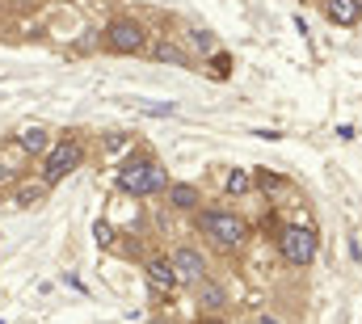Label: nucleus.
I'll return each mask as SVG.
<instances>
[{"mask_svg":"<svg viewBox=\"0 0 362 324\" xmlns=\"http://www.w3.org/2000/svg\"><path fill=\"white\" fill-rule=\"evenodd\" d=\"M194 228L215 244L219 253H240L249 241V224L232 211H219V207H198L194 211Z\"/></svg>","mask_w":362,"mask_h":324,"instance_id":"obj_1","label":"nucleus"},{"mask_svg":"<svg viewBox=\"0 0 362 324\" xmlns=\"http://www.w3.org/2000/svg\"><path fill=\"white\" fill-rule=\"evenodd\" d=\"M85 156H89V144H85V135L81 131H64L55 144H51V152L38 161V177L55 190L64 177H72L81 164H85Z\"/></svg>","mask_w":362,"mask_h":324,"instance_id":"obj_2","label":"nucleus"},{"mask_svg":"<svg viewBox=\"0 0 362 324\" xmlns=\"http://www.w3.org/2000/svg\"><path fill=\"white\" fill-rule=\"evenodd\" d=\"M148 25L139 21V17H131V13H118V17H110L105 21V30H101V47L110 51V55H144L148 51Z\"/></svg>","mask_w":362,"mask_h":324,"instance_id":"obj_3","label":"nucleus"},{"mask_svg":"<svg viewBox=\"0 0 362 324\" xmlns=\"http://www.w3.org/2000/svg\"><path fill=\"white\" fill-rule=\"evenodd\" d=\"M278 253H282L286 265L308 270L316 261V253H320V236L308 224H286V228H278Z\"/></svg>","mask_w":362,"mask_h":324,"instance_id":"obj_4","label":"nucleus"},{"mask_svg":"<svg viewBox=\"0 0 362 324\" xmlns=\"http://www.w3.org/2000/svg\"><path fill=\"white\" fill-rule=\"evenodd\" d=\"M152 168H156V156H152L148 148H131V152H127V161L118 164V177H114V185H118L122 194H131V198H148Z\"/></svg>","mask_w":362,"mask_h":324,"instance_id":"obj_5","label":"nucleus"},{"mask_svg":"<svg viewBox=\"0 0 362 324\" xmlns=\"http://www.w3.org/2000/svg\"><path fill=\"white\" fill-rule=\"evenodd\" d=\"M30 156L17 148V139L8 135V139H0V194H8L21 177H30Z\"/></svg>","mask_w":362,"mask_h":324,"instance_id":"obj_6","label":"nucleus"},{"mask_svg":"<svg viewBox=\"0 0 362 324\" xmlns=\"http://www.w3.org/2000/svg\"><path fill=\"white\" fill-rule=\"evenodd\" d=\"M144 278H148L152 295H173L181 287L177 265H173V257H165V253H152V257L144 261Z\"/></svg>","mask_w":362,"mask_h":324,"instance_id":"obj_7","label":"nucleus"},{"mask_svg":"<svg viewBox=\"0 0 362 324\" xmlns=\"http://www.w3.org/2000/svg\"><path fill=\"white\" fill-rule=\"evenodd\" d=\"M13 139H17V148H21L30 161H42L59 135H55L51 127H42V122H25V127H17V135H13Z\"/></svg>","mask_w":362,"mask_h":324,"instance_id":"obj_8","label":"nucleus"},{"mask_svg":"<svg viewBox=\"0 0 362 324\" xmlns=\"http://www.w3.org/2000/svg\"><path fill=\"white\" fill-rule=\"evenodd\" d=\"M173 265H177L181 287H198V282L206 278V257H202L194 244H181V248H173Z\"/></svg>","mask_w":362,"mask_h":324,"instance_id":"obj_9","label":"nucleus"},{"mask_svg":"<svg viewBox=\"0 0 362 324\" xmlns=\"http://www.w3.org/2000/svg\"><path fill=\"white\" fill-rule=\"evenodd\" d=\"M47 194H51V185H47L42 177H21V181L8 190V202H13L17 211H34V207L47 202Z\"/></svg>","mask_w":362,"mask_h":324,"instance_id":"obj_10","label":"nucleus"},{"mask_svg":"<svg viewBox=\"0 0 362 324\" xmlns=\"http://www.w3.org/2000/svg\"><path fill=\"white\" fill-rule=\"evenodd\" d=\"M194 299H198V312H206V316H219L223 308H228V287L223 282H215L211 274L194 287Z\"/></svg>","mask_w":362,"mask_h":324,"instance_id":"obj_11","label":"nucleus"},{"mask_svg":"<svg viewBox=\"0 0 362 324\" xmlns=\"http://www.w3.org/2000/svg\"><path fill=\"white\" fill-rule=\"evenodd\" d=\"M165 194H169V207L173 211H198V202H202V190L194 181H173Z\"/></svg>","mask_w":362,"mask_h":324,"instance_id":"obj_12","label":"nucleus"},{"mask_svg":"<svg viewBox=\"0 0 362 324\" xmlns=\"http://www.w3.org/2000/svg\"><path fill=\"white\" fill-rule=\"evenodd\" d=\"M325 17H329L333 25L350 30V25H358L362 8H358V0H325Z\"/></svg>","mask_w":362,"mask_h":324,"instance_id":"obj_13","label":"nucleus"},{"mask_svg":"<svg viewBox=\"0 0 362 324\" xmlns=\"http://www.w3.org/2000/svg\"><path fill=\"white\" fill-rule=\"evenodd\" d=\"M148 51H152V59H160V64H173V68H189V55L181 51L173 38H165V34H160V38H156V42H152Z\"/></svg>","mask_w":362,"mask_h":324,"instance_id":"obj_14","label":"nucleus"},{"mask_svg":"<svg viewBox=\"0 0 362 324\" xmlns=\"http://www.w3.org/2000/svg\"><path fill=\"white\" fill-rule=\"evenodd\" d=\"M249 190H253V173H245V168H232V173L223 177V194L240 198V194H249Z\"/></svg>","mask_w":362,"mask_h":324,"instance_id":"obj_15","label":"nucleus"},{"mask_svg":"<svg viewBox=\"0 0 362 324\" xmlns=\"http://www.w3.org/2000/svg\"><path fill=\"white\" fill-rule=\"evenodd\" d=\"M253 185H257L262 194H278V190L286 185V177H282V173H270V168H257V173H253Z\"/></svg>","mask_w":362,"mask_h":324,"instance_id":"obj_16","label":"nucleus"},{"mask_svg":"<svg viewBox=\"0 0 362 324\" xmlns=\"http://www.w3.org/2000/svg\"><path fill=\"white\" fill-rule=\"evenodd\" d=\"M206 64H211V76H215V81H228V76H232V68H236V64H232V55H223V51L206 55Z\"/></svg>","mask_w":362,"mask_h":324,"instance_id":"obj_17","label":"nucleus"},{"mask_svg":"<svg viewBox=\"0 0 362 324\" xmlns=\"http://www.w3.org/2000/svg\"><path fill=\"white\" fill-rule=\"evenodd\" d=\"M185 38H189V47H194L198 55H215V51H219V47H215V38H211L206 30H189Z\"/></svg>","mask_w":362,"mask_h":324,"instance_id":"obj_18","label":"nucleus"},{"mask_svg":"<svg viewBox=\"0 0 362 324\" xmlns=\"http://www.w3.org/2000/svg\"><path fill=\"white\" fill-rule=\"evenodd\" d=\"M114 236H118V232H114L105 219H97V224H93V241L101 244V248H114Z\"/></svg>","mask_w":362,"mask_h":324,"instance_id":"obj_19","label":"nucleus"},{"mask_svg":"<svg viewBox=\"0 0 362 324\" xmlns=\"http://www.w3.org/2000/svg\"><path fill=\"white\" fill-rule=\"evenodd\" d=\"M135 144H131V135H122V131H110L105 135V152H131Z\"/></svg>","mask_w":362,"mask_h":324,"instance_id":"obj_20","label":"nucleus"},{"mask_svg":"<svg viewBox=\"0 0 362 324\" xmlns=\"http://www.w3.org/2000/svg\"><path fill=\"white\" fill-rule=\"evenodd\" d=\"M194 324H228V320H223V312H219V316H206V312H198V320H194Z\"/></svg>","mask_w":362,"mask_h":324,"instance_id":"obj_21","label":"nucleus"},{"mask_svg":"<svg viewBox=\"0 0 362 324\" xmlns=\"http://www.w3.org/2000/svg\"><path fill=\"white\" fill-rule=\"evenodd\" d=\"M253 324H282V320H278L274 312H262V316H257V320H253Z\"/></svg>","mask_w":362,"mask_h":324,"instance_id":"obj_22","label":"nucleus"},{"mask_svg":"<svg viewBox=\"0 0 362 324\" xmlns=\"http://www.w3.org/2000/svg\"><path fill=\"white\" fill-rule=\"evenodd\" d=\"M148 324H169V320H148Z\"/></svg>","mask_w":362,"mask_h":324,"instance_id":"obj_23","label":"nucleus"},{"mask_svg":"<svg viewBox=\"0 0 362 324\" xmlns=\"http://www.w3.org/2000/svg\"><path fill=\"white\" fill-rule=\"evenodd\" d=\"M358 8H362V0H358Z\"/></svg>","mask_w":362,"mask_h":324,"instance_id":"obj_24","label":"nucleus"}]
</instances>
